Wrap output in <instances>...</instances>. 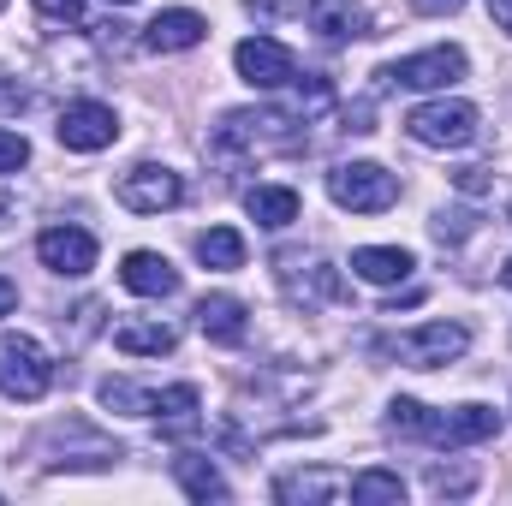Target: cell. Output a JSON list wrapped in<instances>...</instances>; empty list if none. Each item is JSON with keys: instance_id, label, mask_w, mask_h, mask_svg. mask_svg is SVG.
Segmentation results:
<instances>
[{"instance_id": "16", "label": "cell", "mask_w": 512, "mask_h": 506, "mask_svg": "<svg viewBox=\"0 0 512 506\" xmlns=\"http://www.w3.org/2000/svg\"><path fill=\"white\" fill-rule=\"evenodd\" d=\"M334 495H346V477L340 471H292V477H280L274 483V501H286V506H322V501H334Z\"/></svg>"}, {"instance_id": "10", "label": "cell", "mask_w": 512, "mask_h": 506, "mask_svg": "<svg viewBox=\"0 0 512 506\" xmlns=\"http://www.w3.org/2000/svg\"><path fill=\"white\" fill-rule=\"evenodd\" d=\"M274 268H280V280H286V292L310 310V304H334V298H346V286H340V268H328V262H304V256L280 251L274 256Z\"/></svg>"}, {"instance_id": "31", "label": "cell", "mask_w": 512, "mask_h": 506, "mask_svg": "<svg viewBox=\"0 0 512 506\" xmlns=\"http://www.w3.org/2000/svg\"><path fill=\"white\" fill-rule=\"evenodd\" d=\"M245 6H251V12H262V18H280V12H292L298 0H245Z\"/></svg>"}, {"instance_id": "11", "label": "cell", "mask_w": 512, "mask_h": 506, "mask_svg": "<svg viewBox=\"0 0 512 506\" xmlns=\"http://www.w3.org/2000/svg\"><path fill=\"white\" fill-rule=\"evenodd\" d=\"M36 256H42V268H48V274L84 280V274L96 268V239H90L84 227H48V233L36 239Z\"/></svg>"}, {"instance_id": "1", "label": "cell", "mask_w": 512, "mask_h": 506, "mask_svg": "<svg viewBox=\"0 0 512 506\" xmlns=\"http://www.w3.org/2000/svg\"><path fill=\"white\" fill-rule=\"evenodd\" d=\"M387 423L411 441H429V447H477L501 429V411L489 405H459V411H429L417 399H393L387 405Z\"/></svg>"}, {"instance_id": "32", "label": "cell", "mask_w": 512, "mask_h": 506, "mask_svg": "<svg viewBox=\"0 0 512 506\" xmlns=\"http://www.w3.org/2000/svg\"><path fill=\"white\" fill-rule=\"evenodd\" d=\"M411 6H417V12H429V18H441V12H459L465 0H411Z\"/></svg>"}, {"instance_id": "30", "label": "cell", "mask_w": 512, "mask_h": 506, "mask_svg": "<svg viewBox=\"0 0 512 506\" xmlns=\"http://www.w3.org/2000/svg\"><path fill=\"white\" fill-rule=\"evenodd\" d=\"M453 185L477 197V191H489V173H483V167H459V173H453Z\"/></svg>"}, {"instance_id": "21", "label": "cell", "mask_w": 512, "mask_h": 506, "mask_svg": "<svg viewBox=\"0 0 512 506\" xmlns=\"http://www.w3.org/2000/svg\"><path fill=\"white\" fill-rule=\"evenodd\" d=\"M114 346H120L126 358H167V352L179 346V334H173L167 322H120V328H114Z\"/></svg>"}, {"instance_id": "37", "label": "cell", "mask_w": 512, "mask_h": 506, "mask_svg": "<svg viewBox=\"0 0 512 506\" xmlns=\"http://www.w3.org/2000/svg\"><path fill=\"white\" fill-rule=\"evenodd\" d=\"M0 221H6V203H0Z\"/></svg>"}, {"instance_id": "19", "label": "cell", "mask_w": 512, "mask_h": 506, "mask_svg": "<svg viewBox=\"0 0 512 506\" xmlns=\"http://www.w3.org/2000/svg\"><path fill=\"white\" fill-rule=\"evenodd\" d=\"M245 209H251L256 227L280 233V227H292V221H298V191H292V185H256L251 197H245Z\"/></svg>"}, {"instance_id": "7", "label": "cell", "mask_w": 512, "mask_h": 506, "mask_svg": "<svg viewBox=\"0 0 512 506\" xmlns=\"http://www.w3.org/2000/svg\"><path fill=\"white\" fill-rule=\"evenodd\" d=\"M233 66H239V78H245L251 90H280V84H292V78H298L292 48H286V42H274V36H245V42L233 48Z\"/></svg>"}, {"instance_id": "9", "label": "cell", "mask_w": 512, "mask_h": 506, "mask_svg": "<svg viewBox=\"0 0 512 506\" xmlns=\"http://www.w3.org/2000/svg\"><path fill=\"white\" fill-rule=\"evenodd\" d=\"M54 137H60L66 149H78V155H96V149H108V143L120 137V114H114L108 102H72V108L60 114Z\"/></svg>"}, {"instance_id": "18", "label": "cell", "mask_w": 512, "mask_h": 506, "mask_svg": "<svg viewBox=\"0 0 512 506\" xmlns=\"http://www.w3.org/2000/svg\"><path fill=\"white\" fill-rule=\"evenodd\" d=\"M197 387L191 381H179V387H161V393H149V417H161L167 423V435H191L197 429Z\"/></svg>"}, {"instance_id": "8", "label": "cell", "mask_w": 512, "mask_h": 506, "mask_svg": "<svg viewBox=\"0 0 512 506\" xmlns=\"http://www.w3.org/2000/svg\"><path fill=\"white\" fill-rule=\"evenodd\" d=\"M120 203H126L131 215H161V209H179V203H185V179H179L173 167L143 161V167H131L126 179H120Z\"/></svg>"}, {"instance_id": "24", "label": "cell", "mask_w": 512, "mask_h": 506, "mask_svg": "<svg viewBox=\"0 0 512 506\" xmlns=\"http://www.w3.org/2000/svg\"><path fill=\"white\" fill-rule=\"evenodd\" d=\"M102 405H108V411H137V417H149V393L131 387V381H120V376L102 381Z\"/></svg>"}, {"instance_id": "26", "label": "cell", "mask_w": 512, "mask_h": 506, "mask_svg": "<svg viewBox=\"0 0 512 506\" xmlns=\"http://www.w3.org/2000/svg\"><path fill=\"white\" fill-rule=\"evenodd\" d=\"M24 161H30V143H24L18 131H6V126H0V173H18Z\"/></svg>"}, {"instance_id": "12", "label": "cell", "mask_w": 512, "mask_h": 506, "mask_svg": "<svg viewBox=\"0 0 512 506\" xmlns=\"http://www.w3.org/2000/svg\"><path fill=\"white\" fill-rule=\"evenodd\" d=\"M203 36H209V18L191 12V6L155 12V18L143 24V48H155V54H185V48H197Z\"/></svg>"}, {"instance_id": "23", "label": "cell", "mask_w": 512, "mask_h": 506, "mask_svg": "<svg viewBox=\"0 0 512 506\" xmlns=\"http://www.w3.org/2000/svg\"><path fill=\"white\" fill-rule=\"evenodd\" d=\"M197 262L203 268H245V239L233 227H209V233H197Z\"/></svg>"}, {"instance_id": "5", "label": "cell", "mask_w": 512, "mask_h": 506, "mask_svg": "<svg viewBox=\"0 0 512 506\" xmlns=\"http://www.w3.org/2000/svg\"><path fill=\"white\" fill-rule=\"evenodd\" d=\"M465 48H423V54H411V60H393L382 66L376 78L382 84H399V90H453L459 78H465Z\"/></svg>"}, {"instance_id": "4", "label": "cell", "mask_w": 512, "mask_h": 506, "mask_svg": "<svg viewBox=\"0 0 512 506\" xmlns=\"http://www.w3.org/2000/svg\"><path fill=\"white\" fill-rule=\"evenodd\" d=\"M54 387V358L30 334H0V393L6 399H42Z\"/></svg>"}, {"instance_id": "2", "label": "cell", "mask_w": 512, "mask_h": 506, "mask_svg": "<svg viewBox=\"0 0 512 506\" xmlns=\"http://www.w3.org/2000/svg\"><path fill=\"white\" fill-rule=\"evenodd\" d=\"M405 131L417 137V143H429V149H465V143H477L483 137V114L471 108V102H423V108H411L405 114Z\"/></svg>"}, {"instance_id": "34", "label": "cell", "mask_w": 512, "mask_h": 506, "mask_svg": "<svg viewBox=\"0 0 512 506\" xmlns=\"http://www.w3.org/2000/svg\"><path fill=\"white\" fill-rule=\"evenodd\" d=\"M489 12H495V24L512 36V0H489Z\"/></svg>"}, {"instance_id": "20", "label": "cell", "mask_w": 512, "mask_h": 506, "mask_svg": "<svg viewBox=\"0 0 512 506\" xmlns=\"http://www.w3.org/2000/svg\"><path fill=\"white\" fill-rule=\"evenodd\" d=\"M173 477H179V489H185L191 501H227V495H233L227 477H221L203 453H179V459H173Z\"/></svg>"}, {"instance_id": "25", "label": "cell", "mask_w": 512, "mask_h": 506, "mask_svg": "<svg viewBox=\"0 0 512 506\" xmlns=\"http://www.w3.org/2000/svg\"><path fill=\"white\" fill-rule=\"evenodd\" d=\"M429 489H435V495H471V489H477V471H471V465H465V471L435 465V471H429Z\"/></svg>"}, {"instance_id": "17", "label": "cell", "mask_w": 512, "mask_h": 506, "mask_svg": "<svg viewBox=\"0 0 512 506\" xmlns=\"http://www.w3.org/2000/svg\"><path fill=\"white\" fill-rule=\"evenodd\" d=\"M411 268H417V256L399 251V245H364V251H352V274L370 280V286H399Z\"/></svg>"}, {"instance_id": "13", "label": "cell", "mask_w": 512, "mask_h": 506, "mask_svg": "<svg viewBox=\"0 0 512 506\" xmlns=\"http://www.w3.org/2000/svg\"><path fill=\"white\" fill-rule=\"evenodd\" d=\"M120 280H126V292H137V298H173L179 292V268L155 251H131L120 262Z\"/></svg>"}, {"instance_id": "15", "label": "cell", "mask_w": 512, "mask_h": 506, "mask_svg": "<svg viewBox=\"0 0 512 506\" xmlns=\"http://www.w3.org/2000/svg\"><path fill=\"white\" fill-rule=\"evenodd\" d=\"M310 30L328 42H358L370 36V12L358 0H310Z\"/></svg>"}, {"instance_id": "38", "label": "cell", "mask_w": 512, "mask_h": 506, "mask_svg": "<svg viewBox=\"0 0 512 506\" xmlns=\"http://www.w3.org/2000/svg\"><path fill=\"white\" fill-rule=\"evenodd\" d=\"M0 12H6V0H0Z\"/></svg>"}, {"instance_id": "3", "label": "cell", "mask_w": 512, "mask_h": 506, "mask_svg": "<svg viewBox=\"0 0 512 506\" xmlns=\"http://www.w3.org/2000/svg\"><path fill=\"white\" fill-rule=\"evenodd\" d=\"M328 197L352 215H382V209L399 203V179L376 161H346V167L328 173Z\"/></svg>"}, {"instance_id": "28", "label": "cell", "mask_w": 512, "mask_h": 506, "mask_svg": "<svg viewBox=\"0 0 512 506\" xmlns=\"http://www.w3.org/2000/svg\"><path fill=\"white\" fill-rule=\"evenodd\" d=\"M36 12L54 18V24H78L84 18V0H36Z\"/></svg>"}, {"instance_id": "14", "label": "cell", "mask_w": 512, "mask_h": 506, "mask_svg": "<svg viewBox=\"0 0 512 506\" xmlns=\"http://www.w3.org/2000/svg\"><path fill=\"white\" fill-rule=\"evenodd\" d=\"M197 328H203L215 346H239V340L251 334V316H245V304H239L233 292H209V298L197 304Z\"/></svg>"}, {"instance_id": "27", "label": "cell", "mask_w": 512, "mask_h": 506, "mask_svg": "<svg viewBox=\"0 0 512 506\" xmlns=\"http://www.w3.org/2000/svg\"><path fill=\"white\" fill-rule=\"evenodd\" d=\"M471 227H477V215H471V209H453V215H435V239H441V245H447V239H465Z\"/></svg>"}, {"instance_id": "6", "label": "cell", "mask_w": 512, "mask_h": 506, "mask_svg": "<svg viewBox=\"0 0 512 506\" xmlns=\"http://www.w3.org/2000/svg\"><path fill=\"white\" fill-rule=\"evenodd\" d=\"M465 346H471L465 322H423V328H411V334L393 340V358H405L411 370H441V364L465 358Z\"/></svg>"}, {"instance_id": "35", "label": "cell", "mask_w": 512, "mask_h": 506, "mask_svg": "<svg viewBox=\"0 0 512 506\" xmlns=\"http://www.w3.org/2000/svg\"><path fill=\"white\" fill-rule=\"evenodd\" d=\"M501 280H507V286H512V256H507V268H501Z\"/></svg>"}, {"instance_id": "33", "label": "cell", "mask_w": 512, "mask_h": 506, "mask_svg": "<svg viewBox=\"0 0 512 506\" xmlns=\"http://www.w3.org/2000/svg\"><path fill=\"white\" fill-rule=\"evenodd\" d=\"M12 304H18V286H12V280L0 274V316H12Z\"/></svg>"}, {"instance_id": "22", "label": "cell", "mask_w": 512, "mask_h": 506, "mask_svg": "<svg viewBox=\"0 0 512 506\" xmlns=\"http://www.w3.org/2000/svg\"><path fill=\"white\" fill-rule=\"evenodd\" d=\"M346 495L358 506H399L405 501V483H399V471H358L346 483Z\"/></svg>"}, {"instance_id": "36", "label": "cell", "mask_w": 512, "mask_h": 506, "mask_svg": "<svg viewBox=\"0 0 512 506\" xmlns=\"http://www.w3.org/2000/svg\"><path fill=\"white\" fill-rule=\"evenodd\" d=\"M108 6H131V0H108Z\"/></svg>"}, {"instance_id": "29", "label": "cell", "mask_w": 512, "mask_h": 506, "mask_svg": "<svg viewBox=\"0 0 512 506\" xmlns=\"http://www.w3.org/2000/svg\"><path fill=\"white\" fill-rule=\"evenodd\" d=\"M30 108V90L24 84H0V114H24Z\"/></svg>"}]
</instances>
